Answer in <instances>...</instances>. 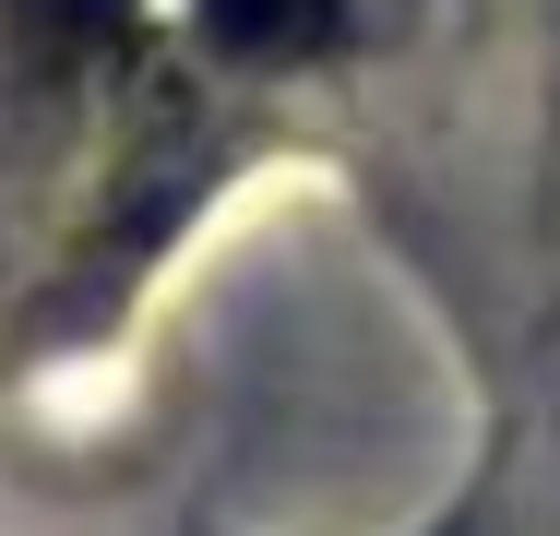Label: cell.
I'll list each match as a JSON object with an SVG mask.
<instances>
[{
    "instance_id": "obj_1",
    "label": "cell",
    "mask_w": 560,
    "mask_h": 536,
    "mask_svg": "<svg viewBox=\"0 0 560 536\" xmlns=\"http://www.w3.org/2000/svg\"><path fill=\"white\" fill-rule=\"evenodd\" d=\"M226 60H311L335 36V0H191Z\"/></svg>"
},
{
    "instance_id": "obj_2",
    "label": "cell",
    "mask_w": 560,
    "mask_h": 536,
    "mask_svg": "<svg viewBox=\"0 0 560 536\" xmlns=\"http://www.w3.org/2000/svg\"><path fill=\"white\" fill-rule=\"evenodd\" d=\"M108 24H119V0H12V36L36 60H96Z\"/></svg>"
}]
</instances>
